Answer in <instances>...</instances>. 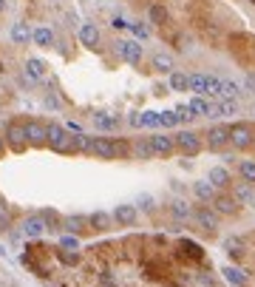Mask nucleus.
Here are the masks:
<instances>
[{"instance_id":"f257e3e1","label":"nucleus","mask_w":255,"mask_h":287,"mask_svg":"<svg viewBox=\"0 0 255 287\" xmlns=\"http://www.w3.org/2000/svg\"><path fill=\"white\" fill-rule=\"evenodd\" d=\"M46 145L54 154H74V134H68L66 125H60V122H49V128H46Z\"/></svg>"},{"instance_id":"f03ea898","label":"nucleus","mask_w":255,"mask_h":287,"mask_svg":"<svg viewBox=\"0 0 255 287\" xmlns=\"http://www.w3.org/2000/svg\"><path fill=\"white\" fill-rule=\"evenodd\" d=\"M252 140H255V128L252 122H232L230 125V145L236 148V151H247V148H252Z\"/></svg>"},{"instance_id":"7ed1b4c3","label":"nucleus","mask_w":255,"mask_h":287,"mask_svg":"<svg viewBox=\"0 0 255 287\" xmlns=\"http://www.w3.org/2000/svg\"><path fill=\"white\" fill-rule=\"evenodd\" d=\"M173 145H176V151H182L184 157H196V154H201L204 142H201V137L196 134V131L182 128V131H176V134H173Z\"/></svg>"},{"instance_id":"20e7f679","label":"nucleus","mask_w":255,"mask_h":287,"mask_svg":"<svg viewBox=\"0 0 255 287\" xmlns=\"http://www.w3.org/2000/svg\"><path fill=\"white\" fill-rule=\"evenodd\" d=\"M3 140H6V148H12L14 154H23L26 148H29V142H26V128H23V122H20V120L9 122Z\"/></svg>"},{"instance_id":"39448f33","label":"nucleus","mask_w":255,"mask_h":287,"mask_svg":"<svg viewBox=\"0 0 255 287\" xmlns=\"http://www.w3.org/2000/svg\"><path fill=\"white\" fill-rule=\"evenodd\" d=\"M210 205H213L210 211H213L216 216H238V214H241V205H238V202L232 199V196L227 194V190H221V194L213 196Z\"/></svg>"},{"instance_id":"423d86ee","label":"nucleus","mask_w":255,"mask_h":287,"mask_svg":"<svg viewBox=\"0 0 255 287\" xmlns=\"http://www.w3.org/2000/svg\"><path fill=\"white\" fill-rule=\"evenodd\" d=\"M88 154L97 159H116V140L114 137H91Z\"/></svg>"},{"instance_id":"0eeeda50","label":"nucleus","mask_w":255,"mask_h":287,"mask_svg":"<svg viewBox=\"0 0 255 287\" xmlns=\"http://www.w3.org/2000/svg\"><path fill=\"white\" fill-rule=\"evenodd\" d=\"M23 128H26V142L31 148H46V128H49V122L29 120V122H23Z\"/></svg>"},{"instance_id":"6e6552de","label":"nucleus","mask_w":255,"mask_h":287,"mask_svg":"<svg viewBox=\"0 0 255 287\" xmlns=\"http://www.w3.org/2000/svg\"><path fill=\"white\" fill-rule=\"evenodd\" d=\"M190 219L196 222V227H199V231H204V233H219V216L213 214V211L207 208V205L196 208Z\"/></svg>"},{"instance_id":"1a4fd4ad","label":"nucleus","mask_w":255,"mask_h":287,"mask_svg":"<svg viewBox=\"0 0 255 287\" xmlns=\"http://www.w3.org/2000/svg\"><path fill=\"white\" fill-rule=\"evenodd\" d=\"M116 54H119L128 66H139L145 51H142V46L136 43V40H119V43H116Z\"/></svg>"},{"instance_id":"9d476101","label":"nucleus","mask_w":255,"mask_h":287,"mask_svg":"<svg viewBox=\"0 0 255 287\" xmlns=\"http://www.w3.org/2000/svg\"><path fill=\"white\" fill-rule=\"evenodd\" d=\"M227 145H230V125H224V122L213 125V128L207 131V148H210V151H224Z\"/></svg>"},{"instance_id":"9b49d317","label":"nucleus","mask_w":255,"mask_h":287,"mask_svg":"<svg viewBox=\"0 0 255 287\" xmlns=\"http://www.w3.org/2000/svg\"><path fill=\"white\" fill-rule=\"evenodd\" d=\"M46 231H49V227H46V222H42L40 214H29V216H23V222H20V236H26V239H40Z\"/></svg>"},{"instance_id":"f8f14e48","label":"nucleus","mask_w":255,"mask_h":287,"mask_svg":"<svg viewBox=\"0 0 255 287\" xmlns=\"http://www.w3.org/2000/svg\"><path fill=\"white\" fill-rule=\"evenodd\" d=\"M230 196L241 205V208H252L255 205V188L249 182H241V179L230 185Z\"/></svg>"},{"instance_id":"ddd939ff","label":"nucleus","mask_w":255,"mask_h":287,"mask_svg":"<svg viewBox=\"0 0 255 287\" xmlns=\"http://www.w3.org/2000/svg\"><path fill=\"white\" fill-rule=\"evenodd\" d=\"M60 231L71 233V236H82V233H88V216H85V214H68V216H62Z\"/></svg>"},{"instance_id":"4468645a","label":"nucleus","mask_w":255,"mask_h":287,"mask_svg":"<svg viewBox=\"0 0 255 287\" xmlns=\"http://www.w3.org/2000/svg\"><path fill=\"white\" fill-rule=\"evenodd\" d=\"M151 140V148L156 157H170V154L176 151V145H173V134H164V131H156L153 137H147Z\"/></svg>"},{"instance_id":"2eb2a0df","label":"nucleus","mask_w":255,"mask_h":287,"mask_svg":"<svg viewBox=\"0 0 255 287\" xmlns=\"http://www.w3.org/2000/svg\"><path fill=\"white\" fill-rule=\"evenodd\" d=\"M207 182H210L216 190H230V185H232V174L227 171L224 165H216V168H210V171H207Z\"/></svg>"},{"instance_id":"dca6fc26","label":"nucleus","mask_w":255,"mask_h":287,"mask_svg":"<svg viewBox=\"0 0 255 287\" xmlns=\"http://www.w3.org/2000/svg\"><path fill=\"white\" fill-rule=\"evenodd\" d=\"M111 216H114V225L131 227V225H136V219H139V211H136V205H116Z\"/></svg>"},{"instance_id":"f3484780","label":"nucleus","mask_w":255,"mask_h":287,"mask_svg":"<svg viewBox=\"0 0 255 287\" xmlns=\"http://www.w3.org/2000/svg\"><path fill=\"white\" fill-rule=\"evenodd\" d=\"M46 74H49V66H46L40 57H29V60H26L23 77L29 80V83H42V80H46Z\"/></svg>"},{"instance_id":"a211bd4d","label":"nucleus","mask_w":255,"mask_h":287,"mask_svg":"<svg viewBox=\"0 0 255 287\" xmlns=\"http://www.w3.org/2000/svg\"><path fill=\"white\" fill-rule=\"evenodd\" d=\"M114 227V216L108 211H94L88 214V231H97V233H108Z\"/></svg>"},{"instance_id":"6ab92c4d","label":"nucleus","mask_w":255,"mask_h":287,"mask_svg":"<svg viewBox=\"0 0 255 287\" xmlns=\"http://www.w3.org/2000/svg\"><path fill=\"white\" fill-rule=\"evenodd\" d=\"M91 120H94V128H97V131H105V134H114V131L119 128V117H116V114H108V111H97Z\"/></svg>"},{"instance_id":"aec40b11","label":"nucleus","mask_w":255,"mask_h":287,"mask_svg":"<svg viewBox=\"0 0 255 287\" xmlns=\"http://www.w3.org/2000/svg\"><path fill=\"white\" fill-rule=\"evenodd\" d=\"M99 26L97 23H82L79 26V43L85 46V49H97L99 46Z\"/></svg>"},{"instance_id":"412c9836","label":"nucleus","mask_w":255,"mask_h":287,"mask_svg":"<svg viewBox=\"0 0 255 287\" xmlns=\"http://www.w3.org/2000/svg\"><path fill=\"white\" fill-rule=\"evenodd\" d=\"M131 157L142 159V162H147V159L156 157V154H153V148H151V140H147V137H136V140L131 142Z\"/></svg>"},{"instance_id":"4be33fe9","label":"nucleus","mask_w":255,"mask_h":287,"mask_svg":"<svg viewBox=\"0 0 255 287\" xmlns=\"http://www.w3.org/2000/svg\"><path fill=\"white\" fill-rule=\"evenodd\" d=\"M151 66H153V71H159V74L176 71V60H173L170 54H164V51H156V54L151 57Z\"/></svg>"},{"instance_id":"5701e85b","label":"nucleus","mask_w":255,"mask_h":287,"mask_svg":"<svg viewBox=\"0 0 255 287\" xmlns=\"http://www.w3.org/2000/svg\"><path fill=\"white\" fill-rule=\"evenodd\" d=\"M187 108H190V114H193V117H216V111H213V100H207V97H193L187 103Z\"/></svg>"},{"instance_id":"b1692460","label":"nucleus","mask_w":255,"mask_h":287,"mask_svg":"<svg viewBox=\"0 0 255 287\" xmlns=\"http://www.w3.org/2000/svg\"><path fill=\"white\" fill-rule=\"evenodd\" d=\"M31 40H34L40 49H51L54 46V31L49 26H40V29H31Z\"/></svg>"},{"instance_id":"393cba45","label":"nucleus","mask_w":255,"mask_h":287,"mask_svg":"<svg viewBox=\"0 0 255 287\" xmlns=\"http://www.w3.org/2000/svg\"><path fill=\"white\" fill-rule=\"evenodd\" d=\"M193 194H196V199H199L201 205H210V202H213V196L219 194V190L213 188V185L207 182V179H201V182H196V185H193Z\"/></svg>"},{"instance_id":"a878e982","label":"nucleus","mask_w":255,"mask_h":287,"mask_svg":"<svg viewBox=\"0 0 255 287\" xmlns=\"http://www.w3.org/2000/svg\"><path fill=\"white\" fill-rule=\"evenodd\" d=\"M170 216L179 222H187L190 216H193V208L187 205V199H173L170 202Z\"/></svg>"},{"instance_id":"bb28decb","label":"nucleus","mask_w":255,"mask_h":287,"mask_svg":"<svg viewBox=\"0 0 255 287\" xmlns=\"http://www.w3.org/2000/svg\"><path fill=\"white\" fill-rule=\"evenodd\" d=\"M241 86H238L236 80H221V88H219V97H224V100H238L241 97Z\"/></svg>"},{"instance_id":"cd10ccee","label":"nucleus","mask_w":255,"mask_h":287,"mask_svg":"<svg viewBox=\"0 0 255 287\" xmlns=\"http://www.w3.org/2000/svg\"><path fill=\"white\" fill-rule=\"evenodd\" d=\"M12 40L17 46H26L31 40V26L29 23H14L12 26Z\"/></svg>"},{"instance_id":"c85d7f7f","label":"nucleus","mask_w":255,"mask_h":287,"mask_svg":"<svg viewBox=\"0 0 255 287\" xmlns=\"http://www.w3.org/2000/svg\"><path fill=\"white\" fill-rule=\"evenodd\" d=\"M238 177H241V182L255 185V159H241L238 162Z\"/></svg>"},{"instance_id":"c756f323","label":"nucleus","mask_w":255,"mask_h":287,"mask_svg":"<svg viewBox=\"0 0 255 287\" xmlns=\"http://www.w3.org/2000/svg\"><path fill=\"white\" fill-rule=\"evenodd\" d=\"M187 86H190V77L184 71H170V83H167L170 91H187Z\"/></svg>"},{"instance_id":"7c9ffc66","label":"nucleus","mask_w":255,"mask_h":287,"mask_svg":"<svg viewBox=\"0 0 255 287\" xmlns=\"http://www.w3.org/2000/svg\"><path fill=\"white\" fill-rule=\"evenodd\" d=\"M187 77H190L187 91H193L196 97H204V91H207V74H187Z\"/></svg>"},{"instance_id":"2f4dec72","label":"nucleus","mask_w":255,"mask_h":287,"mask_svg":"<svg viewBox=\"0 0 255 287\" xmlns=\"http://www.w3.org/2000/svg\"><path fill=\"white\" fill-rule=\"evenodd\" d=\"M213 111H216V117H232L238 111L236 100H219V103H213Z\"/></svg>"},{"instance_id":"473e14b6","label":"nucleus","mask_w":255,"mask_h":287,"mask_svg":"<svg viewBox=\"0 0 255 287\" xmlns=\"http://www.w3.org/2000/svg\"><path fill=\"white\" fill-rule=\"evenodd\" d=\"M221 273H224V279L230 281L232 287H244V284H247V276H244L238 267H230V264H227V267L221 270Z\"/></svg>"},{"instance_id":"72a5a7b5","label":"nucleus","mask_w":255,"mask_h":287,"mask_svg":"<svg viewBox=\"0 0 255 287\" xmlns=\"http://www.w3.org/2000/svg\"><path fill=\"white\" fill-rule=\"evenodd\" d=\"M179 247L184 251V256L196 259V262H201V259H204V251H201V247H199L196 242H190V239H182V244H179Z\"/></svg>"},{"instance_id":"f704fd0d","label":"nucleus","mask_w":255,"mask_h":287,"mask_svg":"<svg viewBox=\"0 0 255 287\" xmlns=\"http://www.w3.org/2000/svg\"><path fill=\"white\" fill-rule=\"evenodd\" d=\"M147 20H151V23H156V26H162L164 20H167V9H164L162 3H153V6L147 9Z\"/></svg>"},{"instance_id":"c9c22d12","label":"nucleus","mask_w":255,"mask_h":287,"mask_svg":"<svg viewBox=\"0 0 255 287\" xmlns=\"http://www.w3.org/2000/svg\"><path fill=\"white\" fill-rule=\"evenodd\" d=\"M40 216H42V222H46V227H49V231H60L62 216L57 214V211H40Z\"/></svg>"},{"instance_id":"e433bc0d","label":"nucleus","mask_w":255,"mask_h":287,"mask_svg":"<svg viewBox=\"0 0 255 287\" xmlns=\"http://www.w3.org/2000/svg\"><path fill=\"white\" fill-rule=\"evenodd\" d=\"M142 128H162L159 111H142Z\"/></svg>"},{"instance_id":"4c0bfd02","label":"nucleus","mask_w":255,"mask_h":287,"mask_svg":"<svg viewBox=\"0 0 255 287\" xmlns=\"http://www.w3.org/2000/svg\"><path fill=\"white\" fill-rule=\"evenodd\" d=\"M57 259H60L62 264H68V267H74V264H79V253L77 251H62V247H57Z\"/></svg>"},{"instance_id":"58836bf2","label":"nucleus","mask_w":255,"mask_h":287,"mask_svg":"<svg viewBox=\"0 0 255 287\" xmlns=\"http://www.w3.org/2000/svg\"><path fill=\"white\" fill-rule=\"evenodd\" d=\"M219 88H221V77L207 74V91H204V97H219Z\"/></svg>"},{"instance_id":"ea45409f","label":"nucleus","mask_w":255,"mask_h":287,"mask_svg":"<svg viewBox=\"0 0 255 287\" xmlns=\"http://www.w3.org/2000/svg\"><path fill=\"white\" fill-rule=\"evenodd\" d=\"M9 225H12V216H9V205H6V199L0 196V231H9Z\"/></svg>"},{"instance_id":"a19ab883","label":"nucleus","mask_w":255,"mask_h":287,"mask_svg":"<svg viewBox=\"0 0 255 287\" xmlns=\"http://www.w3.org/2000/svg\"><path fill=\"white\" fill-rule=\"evenodd\" d=\"M162 128H179V117H176V111H162Z\"/></svg>"},{"instance_id":"79ce46f5","label":"nucleus","mask_w":255,"mask_h":287,"mask_svg":"<svg viewBox=\"0 0 255 287\" xmlns=\"http://www.w3.org/2000/svg\"><path fill=\"white\" fill-rule=\"evenodd\" d=\"M60 247H62V251H79V236L66 233V236L60 239Z\"/></svg>"},{"instance_id":"37998d69","label":"nucleus","mask_w":255,"mask_h":287,"mask_svg":"<svg viewBox=\"0 0 255 287\" xmlns=\"http://www.w3.org/2000/svg\"><path fill=\"white\" fill-rule=\"evenodd\" d=\"M128 29L134 31V34L139 37V40H147V37H151V31H147V26H142V23H128Z\"/></svg>"},{"instance_id":"c03bdc74","label":"nucleus","mask_w":255,"mask_h":287,"mask_svg":"<svg viewBox=\"0 0 255 287\" xmlns=\"http://www.w3.org/2000/svg\"><path fill=\"white\" fill-rule=\"evenodd\" d=\"M173 111H176V117H179V125H184V122L196 120V117L190 114V108H187V105H179V108H173Z\"/></svg>"},{"instance_id":"a18cd8bd","label":"nucleus","mask_w":255,"mask_h":287,"mask_svg":"<svg viewBox=\"0 0 255 287\" xmlns=\"http://www.w3.org/2000/svg\"><path fill=\"white\" fill-rule=\"evenodd\" d=\"M139 205H142V211H153V208H156V199H153L151 194H142L139 196Z\"/></svg>"},{"instance_id":"49530a36","label":"nucleus","mask_w":255,"mask_h":287,"mask_svg":"<svg viewBox=\"0 0 255 287\" xmlns=\"http://www.w3.org/2000/svg\"><path fill=\"white\" fill-rule=\"evenodd\" d=\"M128 125L131 128H142V111H131L128 114Z\"/></svg>"},{"instance_id":"de8ad7c7","label":"nucleus","mask_w":255,"mask_h":287,"mask_svg":"<svg viewBox=\"0 0 255 287\" xmlns=\"http://www.w3.org/2000/svg\"><path fill=\"white\" fill-rule=\"evenodd\" d=\"M241 91H249V94H255V74H247V80H244Z\"/></svg>"},{"instance_id":"09e8293b","label":"nucleus","mask_w":255,"mask_h":287,"mask_svg":"<svg viewBox=\"0 0 255 287\" xmlns=\"http://www.w3.org/2000/svg\"><path fill=\"white\" fill-rule=\"evenodd\" d=\"M227 256H232V259H241V256H244V251H241V247H236V244H232V247H230V244H227Z\"/></svg>"},{"instance_id":"8fccbe9b","label":"nucleus","mask_w":255,"mask_h":287,"mask_svg":"<svg viewBox=\"0 0 255 287\" xmlns=\"http://www.w3.org/2000/svg\"><path fill=\"white\" fill-rule=\"evenodd\" d=\"M111 26H114V29H128V23L122 17H114V20H111Z\"/></svg>"},{"instance_id":"3c124183","label":"nucleus","mask_w":255,"mask_h":287,"mask_svg":"<svg viewBox=\"0 0 255 287\" xmlns=\"http://www.w3.org/2000/svg\"><path fill=\"white\" fill-rule=\"evenodd\" d=\"M153 94H156V97H162V94H167V88H164V86H156V88H153Z\"/></svg>"},{"instance_id":"603ef678","label":"nucleus","mask_w":255,"mask_h":287,"mask_svg":"<svg viewBox=\"0 0 255 287\" xmlns=\"http://www.w3.org/2000/svg\"><path fill=\"white\" fill-rule=\"evenodd\" d=\"M6 154V140H3V134H0V157Z\"/></svg>"},{"instance_id":"864d4df0","label":"nucleus","mask_w":255,"mask_h":287,"mask_svg":"<svg viewBox=\"0 0 255 287\" xmlns=\"http://www.w3.org/2000/svg\"><path fill=\"white\" fill-rule=\"evenodd\" d=\"M6 12V0H0V14Z\"/></svg>"},{"instance_id":"5fc2aeb1","label":"nucleus","mask_w":255,"mask_h":287,"mask_svg":"<svg viewBox=\"0 0 255 287\" xmlns=\"http://www.w3.org/2000/svg\"><path fill=\"white\" fill-rule=\"evenodd\" d=\"M249 3H252V6H255V0H249Z\"/></svg>"},{"instance_id":"6e6d98bb","label":"nucleus","mask_w":255,"mask_h":287,"mask_svg":"<svg viewBox=\"0 0 255 287\" xmlns=\"http://www.w3.org/2000/svg\"><path fill=\"white\" fill-rule=\"evenodd\" d=\"M252 145H255V140H252Z\"/></svg>"}]
</instances>
